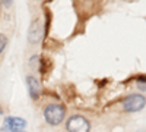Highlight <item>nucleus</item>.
<instances>
[{
    "mask_svg": "<svg viewBox=\"0 0 146 132\" xmlns=\"http://www.w3.org/2000/svg\"><path fill=\"white\" fill-rule=\"evenodd\" d=\"M2 113H3V110H2V107H0V116H2Z\"/></svg>",
    "mask_w": 146,
    "mask_h": 132,
    "instance_id": "9",
    "label": "nucleus"
},
{
    "mask_svg": "<svg viewBox=\"0 0 146 132\" xmlns=\"http://www.w3.org/2000/svg\"><path fill=\"white\" fill-rule=\"evenodd\" d=\"M0 132H3V131H2V129H0Z\"/></svg>",
    "mask_w": 146,
    "mask_h": 132,
    "instance_id": "11",
    "label": "nucleus"
},
{
    "mask_svg": "<svg viewBox=\"0 0 146 132\" xmlns=\"http://www.w3.org/2000/svg\"><path fill=\"white\" fill-rule=\"evenodd\" d=\"M41 38H42V25L40 21H34L28 31V40L31 44H36L41 41Z\"/></svg>",
    "mask_w": 146,
    "mask_h": 132,
    "instance_id": "5",
    "label": "nucleus"
},
{
    "mask_svg": "<svg viewBox=\"0 0 146 132\" xmlns=\"http://www.w3.org/2000/svg\"><path fill=\"white\" fill-rule=\"evenodd\" d=\"M27 126V121H23L22 117H15L10 116L6 117L3 122V129L9 132H16V131H23V128Z\"/></svg>",
    "mask_w": 146,
    "mask_h": 132,
    "instance_id": "4",
    "label": "nucleus"
},
{
    "mask_svg": "<svg viewBox=\"0 0 146 132\" xmlns=\"http://www.w3.org/2000/svg\"><path fill=\"white\" fill-rule=\"evenodd\" d=\"M146 104V98L145 95L142 94H131L129 97H126L123 100V109L124 112H129V113H135V112H139L142 110Z\"/></svg>",
    "mask_w": 146,
    "mask_h": 132,
    "instance_id": "3",
    "label": "nucleus"
},
{
    "mask_svg": "<svg viewBox=\"0 0 146 132\" xmlns=\"http://www.w3.org/2000/svg\"><path fill=\"white\" fill-rule=\"evenodd\" d=\"M66 129L69 132H89L91 123L86 117H83L80 115H75L67 119Z\"/></svg>",
    "mask_w": 146,
    "mask_h": 132,
    "instance_id": "2",
    "label": "nucleus"
},
{
    "mask_svg": "<svg viewBox=\"0 0 146 132\" xmlns=\"http://www.w3.org/2000/svg\"><path fill=\"white\" fill-rule=\"evenodd\" d=\"M6 46H7V38H6V35L0 34V53H3V52H5Z\"/></svg>",
    "mask_w": 146,
    "mask_h": 132,
    "instance_id": "7",
    "label": "nucleus"
},
{
    "mask_svg": "<svg viewBox=\"0 0 146 132\" xmlns=\"http://www.w3.org/2000/svg\"><path fill=\"white\" fill-rule=\"evenodd\" d=\"M27 87H28V92L31 95V98H34V100L40 98V95H41V85H40L38 79H36L35 76H28L27 78Z\"/></svg>",
    "mask_w": 146,
    "mask_h": 132,
    "instance_id": "6",
    "label": "nucleus"
},
{
    "mask_svg": "<svg viewBox=\"0 0 146 132\" xmlns=\"http://www.w3.org/2000/svg\"><path fill=\"white\" fill-rule=\"evenodd\" d=\"M16 132H25V131H16Z\"/></svg>",
    "mask_w": 146,
    "mask_h": 132,
    "instance_id": "10",
    "label": "nucleus"
},
{
    "mask_svg": "<svg viewBox=\"0 0 146 132\" xmlns=\"http://www.w3.org/2000/svg\"><path fill=\"white\" fill-rule=\"evenodd\" d=\"M137 81H139V82H137V87H139L140 90L146 91V76H140Z\"/></svg>",
    "mask_w": 146,
    "mask_h": 132,
    "instance_id": "8",
    "label": "nucleus"
},
{
    "mask_svg": "<svg viewBox=\"0 0 146 132\" xmlns=\"http://www.w3.org/2000/svg\"><path fill=\"white\" fill-rule=\"evenodd\" d=\"M64 116H66V107L62 104H48L44 109L45 122L53 126L62 123L64 121Z\"/></svg>",
    "mask_w": 146,
    "mask_h": 132,
    "instance_id": "1",
    "label": "nucleus"
}]
</instances>
